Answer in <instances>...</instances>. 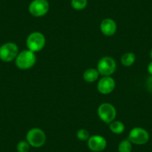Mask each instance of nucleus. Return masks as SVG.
I'll return each instance as SVG.
<instances>
[{
	"label": "nucleus",
	"mask_w": 152,
	"mask_h": 152,
	"mask_svg": "<svg viewBox=\"0 0 152 152\" xmlns=\"http://www.w3.org/2000/svg\"><path fill=\"white\" fill-rule=\"evenodd\" d=\"M116 86V83L113 78L110 76H104L99 80L97 85L99 92L102 94L107 95L112 93Z\"/></svg>",
	"instance_id": "obj_10"
},
{
	"label": "nucleus",
	"mask_w": 152,
	"mask_h": 152,
	"mask_svg": "<svg viewBox=\"0 0 152 152\" xmlns=\"http://www.w3.org/2000/svg\"><path fill=\"white\" fill-rule=\"evenodd\" d=\"M119 152H131L132 151V143L129 140H122L118 146Z\"/></svg>",
	"instance_id": "obj_15"
},
{
	"label": "nucleus",
	"mask_w": 152,
	"mask_h": 152,
	"mask_svg": "<svg viewBox=\"0 0 152 152\" xmlns=\"http://www.w3.org/2000/svg\"><path fill=\"white\" fill-rule=\"evenodd\" d=\"M30 145L26 140H22L17 144V150L18 152H28L30 150Z\"/></svg>",
	"instance_id": "obj_17"
},
{
	"label": "nucleus",
	"mask_w": 152,
	"mask_h": 152,
	"mask_svg": "<svg viewBox=\"0 0 152 152\" xmlns=\"http://www.w3.org/2000/svg\"><path fill=\"white\" fill-rule=\"evenodd\" d=\"M98 115L105 123H110L116 116V108L110 103H103L98 108Z\"/></svg>",
	"instance_id": "obj_5"
},
{
	"label": "nucleus",
	"mask_w": 152,
	"mask_h": 152,
	"mask_svg": "<svg viewBox=\"0 0 152 152\" xmlns=\"http://www.w3.org/2000/svg\"><path fill=\"white\" fill-rule=\"evenodd\" d=\"M150 56H151V59H152V49H151V52H150Z\"/></svg>",
	"instance_id": "obj_21"
},
{
	"label": "nucleus",
	"mask_w": 152,
	"mask_h": 152,
	"mask_svg": "<svg viewBox=\"0 0 152 152\" xmlns=\"http://www.w3.org/2000/svg\"><path fill=\"white\" fill-rule=\"evenodd\" d=\"M49 9L47 0H33L28 7V11L32 16L40 17L47 14Z\"/></svg>",
	"instance_id": "obj_8"
},
{
	"label": "nucleus",
	"mask_w": 152,
	"mask_h": 152,
	"mask_svg": "<svg viewBox=\"0 0 152 152\" xmlns=\"http://www.w3.org/2000/svg\"><path fill=\"white\" fill-rule=\"evenodd\" d=\"M26 141L32 147L40 148L46 142V134L40 128H31L26 134Z\"/></svg>",
	"instance_id": "obj_2"
},
{
	"label": "nucleus",
	"mask_w": 152,
	"mask_h": 152,
	"mask_svg": "<svg viewBox=\"0 0 152 152\" xmlns=\"http://www.w3.org/2000/svg\"><path fill=\"white\" fill-rule=\"evenodd\" d=\"M88 147L92 151L101 152L107 147V140L100 135L92 136L87 140Z\"/></svg>",
	"instance_id": "obj_9"
},
{
	"label": "nucleus",
	"mask_w": 152,
	"mask_h": 152,
	"mask_svg": "<svg viewBox=\"0 0 152 152\" xmlns=\"http://www.w3.org/2000/svg\"><path fill=\"white\" fill-rule=\"evenodd\" d=\"M136 61V56L132 52H127L124 54L121 58V62L125 66H131Z\"/></svg>",
	"instance_id": "obj_13"
},
{
	"label": "nucleus",
	"mask_w": 152,
	"mask_h": 152,
	"mask_svg": "<svg viewBox=\"0 0 152 152\" xmlns=\"http://www.w3.org/2000/svg\"><path fill=\"white\" fill-rule=\"evenodd\" d=\"M145 86L147 90L149 92H151V93H152V75L149 76L148 78H147L145 82Z\"/></svg>",
	"instance_id": "obj_19"
},
{
	"label": "nucleus",
	"mask_w": 152,
	"mask_h": 152,
	"mask_svg": "<svg viewBox=\"0 0 152 152\" xmlns=\"http://www.w3.org/2000/svg\"><path fill=\"white\" fill-rule=\"evenodd\" d=\"M116 69V61L110 57H104L98 63L97 70L103 76H110Z\"/></svg>",
	"instance_id": "obj_7"
},
{
	"label": "nucleus",
	"mask_w": 152,
	"mask_h": 152,
	"mask_svg": "<svg viewBox=\"0 0 152 152\" xmlns=\"http://www.w3.org/2000/svg\"><path fill=\"white\" fill-rule=\"evenodd\" d=\"M18 54V46L14 43L9 42L0 46V60L4 62H11L14 61Z\"/></svg>",
	"instance_id": "obj_4"
},
{
	"label": "nucleus",
	"mask_w": 152,
	"mask_h": 152,
	"mask_svg": "<svg viewBox=\"0 0 152 152\" xmlns=\"http://www.w3.org/2000/svg\"><path fill=\"white\" fill-rule=\"evenodd\" d=\"M148 71L150 73L151 75H152V61L148 64Z\"/></svg>",
	"instance_id": "obj_20"
},
{
	"label": "nucleus",
	"mask_w": 152,
	"mask_h": 152,
	"mask_svg": "<svg viewBox=\"0 0 152 152\" xmlns=\"http://www.w3.org/2000/svg\"><path fill=\"white\" fill-rule=\"evenodd\" d=\"M100 29L102 31V34L105 36H113L116 33L117 26H116V22L112 19H105L102 22L100 25Z\"/></svg>",
	"instance_id": "obj_11"
},
{
	"label": "nucleus",
	"mask_w": 152,
	"mask_h": 152,
	"mask_svg": "<svg viewBox=\"0 0 152 152\" xmlns=\"http://www.w3.org/2000/svg\"><path fill=\"white\" fill-rule=\"evenodd\" d=\"M26 45L28 50L33 52H39L42 50L46 45V38L40 32H33L28 37Z\"/></svg>",
	"instance_id": "obj_3"
},
{
	"label": "nucleus",
	"mask_w": 152,
	"mask_h": 152,
	"mask_svg": "<svg viewBox=\"0 0 152 152\" xmlns=\"http://www.w3.org/2000/svg\"><path fill=\"white\" fill-rule=\"evenodd\" d=\"M36 63V55L30 50H24L20 52L15 59L16 66L20 69H28L33 66Z\"/></svg>",
	"instance_id": "obj_1"
},
{
	"label": "nucleus",
	"mask_w": 152,
	"mask_h": 152,
	"mask_svg": "<svg viewBox=\"0 0 152 152\" xmlns=\"http://www.w3.org/2000/svg\"><path fill=\"white\" fill-rule=\"evenodd\" d=\"M99 72L97 69L93 68L88 69L84 73V79L88 83H93L98 79Z\"/></svg>",
	"instance_id": "obj_12"
},
{
	"label": "nucleus",
	"mask_w": 152,
	"mask_h": 152,
	"mask_svg": "<svg viewBox=\"0 0 152 152\" xmlns=\"http://www.w3.org/2000/svg\"><path fill=\"white\" fill-rule=\"evenodd\" d=\"M87 0H72L71 5L75 10L81 11L87 7Z\"/></svg>",
	"instance_id": "obj_16"
},
{
	"label": "nucleus",
	"mask_w": 152,
	"mask_h": 152,
	"mask_svg": "<svg viewBox=\"0 0 152 152\" xmlns=\"http://www.w3.org/2000/svg\"><path fill=\"white\" fill-rule=\"evenodd\" d=\"M149 134L145 129L140 127L134 128L129 133L128 140L135 145H145L148 142Z\"/></svg>",
	"instance_id": "obj_6"
},
{
	"label": "nucleus",
	"mask_w": 152,
	"mask_h": 152,
	"mask_svg": "<svg viewBox=\"0 0 152 152\" xmlns=\"http://www.w3.org/2000/svg\"><path fill=\"white\" fill-rule=\"evenodd\" d=\"M77 137L81 141H87L90 138V134L86 129H80L77 132Z\"/></svg>",
	"instance_id": "obj_18"
},
{
	"label": "nucleus",
	"mask_w": 152,
	"mask_h": 152,
	"mask_svg": "<svg viewBox=\"0 0 152 152\" xmlns=\"http://www.w3.org/2000/svg\"><path fill=\"white\" fill-rule=\"evenodd\" d=\"M110 130L116 134H120L125 131V125L120 121H113L110 123Z\"/></svg>",
	"instance_id": "obj_14"
}]
</instances>
